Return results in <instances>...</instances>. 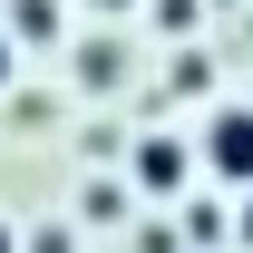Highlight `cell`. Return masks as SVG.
Instances as JSON below:
<instances>
[{
    "label": "cell",
    "instance_id": "obj_1",
    "mask_svg": "<svg viewBox=\"0 0 253 253\" xmlns=\"http://www.w3.org/2000/svg\"><path fill=\"white\" fill-rule=\"evenodd\" d=\"M205 175H224V185L253 195V107H214L205 117Z\"/></svg>",
    "mask_w": 253,
    "mask_h": 253
},
{
    "label": "cell",
    "instance_id": "obj_2",
    "mask_svg": "<svg viewBox=\"0 0 253 253\" xmlns=\"http://www.w3.org/2000/svg\"><path fill=\"white\" fill-rule=\"evenodd\" d=\"M126 185L136 195H185V146L175 136H136L126 146Z\"/></svg>",
    "mask_w": 253,
    "mask_h": 253
},
{
    "label": "cell",
    "instance_id": "obj_3",
    "mask_svg": "<svg viewBox=\"0 0 253 253\" xmlns=\"http://www.w3.org/2000/svg\"><path fill=\"white\" fill-rule=\"evenodd\" d=\"M0 30H10V49H59V39H68V10H59V0H10Z\"/></svg>",
    "mask_w": 253,
    "mask_h": 253
},
{
    "label": "cell",
    "instance_id": "obj_4",
    "mask_svg": "<svg viewBox=\"0 0 253 253\" xmlns=\"http://www.w3.org/2000/svg\"><path fill=\"white\" fill-rule=\"evenodd\" d=\"M224 234H234V214H224V205H185V244H195V253H214Z\"/></svg>",
    "mask_w": 253,
    "mask_h": 253
},
{
    "label": "cell",
    "instance_id": "obj_5",
    "mask_svg": "<svg viewBox=\"0 0 253 253\" xmlns=\"http://www.w3.org/2000/svg\"><path fill=\"white\" fill-rule=\"evenodd\" d=\"M78 78H88V88H117V78H126L117 39H88V59H78Z\"/></svg>",
    "mask_w": 253,
    "mask_h": 253
},
{
    "label": "cell",
    "instance_id": "obj_6",
    "mask_svg": "<svg viewBox=\"0 0 253 253\" xmlns=\"http://www.w3.org/2000/svg\"><path fill=\"white\" fill-rule=\"evenodd\" d=\"M126 214V185H117V175H97V185H88V224H117Z\"/></svg>",
    "mask_w": 253,
    "mask_h": 253
},
{
    "label": "cell",
    "instance_id": "obj_7",
    "mask_svg": "<svg viewBox=\"0 0 253 253\" xmlns=\"http://www.w3.org/2000/svg\"><path fill=\"white\" fill-rule=\"evenodd\" d=\"M10 117H20V126H59V107H49L39 88H10Z\"/></svg>",
    "mask_w": 253,
    "mask_h": 253
},
{
    "label": "cell",
    "instance_id": "obj_8",
    "mask_svg": "<svg viewBox=\"0 0 253 253\" xmlns=\"http://www.w3.org/2000/svg\"><path fill=\"white\" fill-rule=\"evenodd\" d=\"M20 253H78V234H68V224H30V234H20Z\"/></svg>",
    "mask_w": 253,
    "mask_h": 253
},
{
    "label": "cell",
    "instance_id": "obj_9",
    "mask_svg": "<svg viewBox=\"0 0 253 253\" xmlns=\"http://www.w3.org/2000/svg\"><path fill=\"white\" fill-rule=\"evenodd\" d=\"M156 20L166 30H195V0H156Z\"/></svg>",
    "mask_w": 253,
    "mask_h": 253
},
{
    "label": "cell",
    "instance_id": "obj_10",
    "mask_svg": "<svg viewBox=\"0 0 253 253\" xmlns=\"http://www.w3.org/2000/svg\"><path fill=\"white\" fill-rule=\"evenodd\" d=\"M10 78H20V49H10V30H0V97H10Z\"/></svg>",
    "mask_w": 253,
    "mask_h": 253
},
{
    "label": "cell",
    "instance_id": "obj_11",
    "mask_svg": "<svg viewBox=\"0 0 253 253\" xmlns=\"http://www.w3.org/2000/svg\"><path fill=\"white\" fill-rule=\"evenodd\" d=\"M234 244H244V253H253V195H244V214H234Z\"/></svg>",
    "mask_w": 253,
    "mask_h": 253
},
{
    "label": "cell",
    "instance_id": "obj_12",
    "mask_svg": "<svg viewBox=\"0 0 253 253\" xmlns=\"http://www.w3.org/2000/svg\"><path fill=\"white\" fill-rule=\"evenodd\" d=\"M0 253H20V234H10V224H0Z\"/></svg>",
    "mask_w": 253,
    "mask_h": 253
},
{
    "label": "cell",
    "instance_id": "obj_13",
    "mask_svg": "<svg viewBox=\"0 0 253 253\" xmlns=\"http://www.w3.org/2000/svg\"><path fill=\"white\" fill-rule=\"evenodd\" d=\"M88 10H136V0H88Z\"/></svg>",
    "mask_w": 253,
    "mask_h": 253
}]
</instances>
